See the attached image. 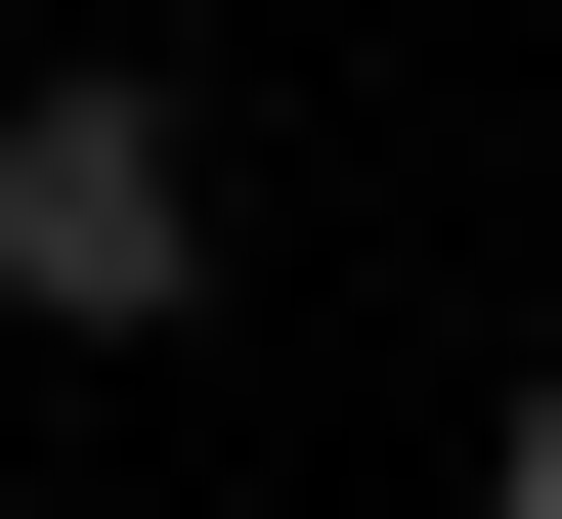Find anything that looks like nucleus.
<instances>
[{
	"mask_svg": "<svg viewBox=\"0 0 562 519\" xmlns=\"http://www.w3.org/2000/svg\"><path fill=\"white\" fill-rule=\"evenodd\" d=\"M216 303V131L173 87H0V347H173Z\"/></svg>",
	"mask_w": 562,
	"mask_h": 519,
	"instance_id": "nucleus-1",
	"label": "nucleus"
},
{
	"mask_svg": "<svg viewBox=\"0 0 562 519\" xmlns=\"http://www.w3.org/2000/svg\"><path fill=\"white\" fill-rule=\"evenodd\" d=\"M476 519H562V390H519V433H476Z\"/></svg>",
	"mask_w": 562,
	"mask_h": 519,
	"instance_id": "nucleus-2",
	"label": "nucleus"
}]
</instances>
